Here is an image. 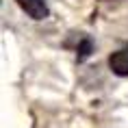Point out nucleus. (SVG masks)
<instances>
[{"label":"nucleus","mask_w":128,"mask_h":128,"mask_svg":"<svg viewBox=\"0 0 128 128\" xmlns=\"http://www.w3.org/2000/svg\"><path fill=\"white\" fill-rule=\"evenodd\" d=\"M18 7L30 18V20H46L48 18V4L46 0H15Z\"/></svg>","instance_id":"nucleus-1"},{"label":"nucleus","mask_w":128,"mask_h":128,"mask_svg":"<svg viewBox=\"0 0 128 128\" xmlns=\"http://www.w3.org/2000/svg\"><path fill=\"white\" fill-rule=\"evenodd\" d=\"M108 68H111V72L115 76L128 78V46L122 48V50H115L108 56Z\"/></svg>","instance_id":"nucleus-2"},{"label":"nucleus","mask_w":128,"mask_h":128,"mask_svg":"<svg viewBox=\"0 0 128 128\" xmlns=\"http://www.w3.org/2000/svg\"><path fill=\"white\" fill-rule=\"evenodd\" d=\"M94 52V44H91V39L89 37H82L80 44H78V48H76V56H78V61H85L89 59V54Z\"/></svg>","instance_id":"nucleus-3"}]
</instances>
